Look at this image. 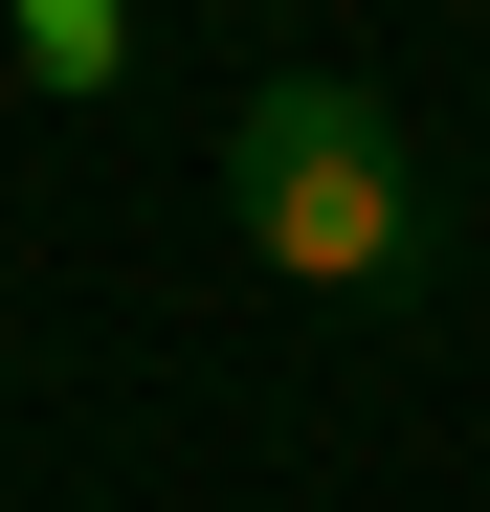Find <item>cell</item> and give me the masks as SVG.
I'll list each match as a JSON object with an SVG mask.
<instances>
[{
  "mask_svg": "<svg viewBox=\"0 0 490 512\" xmlns=\"http://www.w3.org/2000/svg\"><path fill=\"white\" fill-rule=\"evenodd\" d=\"M223 223L268 245L290 290H424V268H446L424 134H401L357 67H268V90L223 112Z\"/></svg>",
  "mask_w": 490,
  "mask_h": 512,
  "instance_id": "cell-1",
  "label": "cell"
},
{
  "mask_svg": "<svg viewBox=\"0 0 490 512\" xmlns=\"http://www.w3.org/2000/svg\"><path fill=\"white\" fill-rule=\"evenodd\" d=\"M23 67H45V90H90V67H112V0H23Z\"/></svg>",
  "mask_w": 490,
  "mask_h": 512,
  "instance_id": "cell-2",
  "label": "cell"
}]
</instances>
